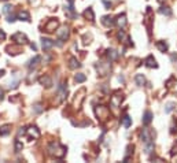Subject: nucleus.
<instances>
[{
	"label": "nucleus",
	"instance_id": "f257e3e1",
	"mask_svg": "<svg viewBox=\"0 0 177 163\" xmlns=\"http://www.w3.org/2000/svg\"><path fill=\"white\" fill-rule=\"evenodd\" d=\"M48 154H50L51 156L62 159V158L66 155V147L61 145L58 141H54V143H51L50 145H48Z\"/></svg>",
	"mask_w": 177,
	"mask_h": 163
},
{
	"label": "nucleus",
	"instance_id": "f03ea898",
	"mask_svg": "<svg viewBox=\"0 0 177 163\" xmlns=\"http://www.w3.org/2000/svg\"><path fill=\"white\" fill-rule=\"evenodd\" d=\"M85 88H81L78 92H76L74 95V99H73V107L76 108V110H80L81 106H83V102L85 100Z\"/></svg>",
	"mask_w": 177,
	"mask_h": 163
},
{
	"label": "nucleus",
	"instance_id": "7ed1b4c3",
	"mask_svg": "<svg viewBox=\"0 0 177 163\" xmlns=\"http://www.w3.org/2000/svg\"><path fill=\"white\" fill-rule=\"evenodd\" d=\"M95 113H96L97 119H100V121H106L107 118H110V110L107 107H104V106H96Z\"/></svg>",
	"mask_w": 177,
	"mask_h": 163
},
{
	"label": "nucleus",
	"instance_id": "20e7f679",
	"mask_svg": "<svg viewBox=\"0 0 177 163\" xmlns=\"http://www.w3.org/2000/svg\"><path fill=\"white\" fill-rule=\"evenodd\" d=\"M58 28H59V21L56 19V18H51V19L45 23L44 30L47 32V33H52V32L56 30Z\"/></svg>",
	"mask_w": 177,
	"mask_h": 163
},
{
	"label": "nucleus",
	"instance_id": "39448f33",
	"mask_svg": "<svg viewBox=\"0 0 177 163\" xmlns=\"http://www.w3.org/2000/svg\"><path fill=\"white\" fill-rule=\"evenodd\" d=\"M11 40L15 43V44H18V45H23V44H28V37L25 36L23 33H21V32H18V33H15V34H12V37H11Z\"/></svg>",
	"mask_w": 177,
	"mask_h": 163
},
{
	"label": "nucleus",
	"instance_id": "423d86ee",
	"mask_svg": "<svg viewBox=\"0 0 177 163\" xmlns=\"http://www.w3.org/2000/svg\"><path fill=\"white\" fill-rule=\"evenodd\" d=\"M124 100V97H122V95H119L118 92H115V93L113 95V96L110 97V106L113 108H118L119 106H121V102Z\"/></svg>",
	"mask_w": 177,
	"mask_h": 163
},
{
	"label": "nucleus",
	"instance_id": "0eeeda50",
	"mask_svg": "<svg viewBox=\"0 0 177 163\" xmlns=\"http://www.w3.org/2000/svg\"><path fill=\"white\" fill-rule=\"evenodd\" d=\"M25 134L29 138H39L40 137V130L36 126H29L28 129H25Z\"/></svg>",
	"mask_w": 177,
	"mask_h": 163
},
{
	"label": "nucleus",
	"instance_id": "6e6552de",
	"mask_svg": "<svg viewBox=\"0 0 177 163\" xmlns=\"http://www.w3.org/2000/svg\"><path fill=\"white\" fill-rule=\"evenodd\" d=\"M56 37H58L59 40H62V41H66V40L69 39V28H67V26H63V28H61L59 30H56Z\"/></svg>",
	"mask_w": 177,
	"mask_h": 163
},
{
	"label": "nucleus",
	"instance_id": "1a4fd4ad",
	"mask_svg": "<svg viewBox=\"0 0 177 163\" xmlns=\"http://www.w3.org/2000/svg\"><path fill=\"white\" fill-rule=\"evenodd\" d=\"M66 93H67V86L65 85V84H61L59 85V89H58V103H61L62 100H65V97H66Z\"/></svg>",
	"mask_w": 177,
	"mask_h": 163
},
{
	"label": "nucleus",
	"instance_id": "9d476101",
	"mask_svg": "<svg viewBox=\"0 0 177 163\" xmlns=\"http://www.w3.org/2000/svg\"><path fill=\"white\" fill-rule=\"evenodd\" d=\"M140 138H141V141H143L144 144L148 143V141H152L151 133H150V130L147 129V127H144V129L141 130V133H140Z\"/></svg>",
	"mask_w": 177,
	"mask_h": 163
},
{
	"label": "nucleus",
	"instance_id": "9b49d317",
	"mask_svg": "<svg viewBox=\"0 0 177 163\" xmlns=\"http://www.w3.org/2000/svg\"><path fill=\"white\" fill-rule=\"evenodd\" d=\"M114 21H115V25L119 26L121 29H124L125 26H126V22H128V21H126V15H125V14L118 15V17H117Z\"/></svg>",
	"mask_w": 177,
	"mask_h": 163
},
{
	"label": "nucleus",
	"instance_id": "f8f14e48",
	"mask_svg": "<svg viewBox=\"0 0 177 163\" xmlns=\"http://www.w3.org/2000/svg\"><path fill=\"white\" fill-rule=\"evenodd\" d=\"M39 82L45 88H51V85H52V80H51L50 75H41L39 78Z\"/></svg>",
	"mask_w": 177,
	"mask_h": 163
},
{
	"label": "nucleus",
	"instance_id": "ddd939ff",
	"mask_svg": "<svg viewBox=\"0 0 177 163\" xmlns=\"http://www.w3.org/2000/svg\"><path fill=\"white\" fill-rule=\"evenodd\" d=\"M41 47L44 51H50L51 48L54 47V41L51 39H45V37H43L41 39Z\"/></svg>",
	"mask_w": 177,
	"mask_h": 163
},
{
	"label": "nucleus",
	"instance_id": "4468645a",
	"mask_svg": "<svg viewBox=\"0 0 177 163\" xmlns=\"http://www.w3.org/2000/svg\"><path fill=\"white\" fill-rule=\"evenodd\" d=\"M40 62H41V56H39V55H36L34 58H32L30 61H29V64H28V67L30 70H33V69H36L37 66L40 64Z\"/></svg>",
	"mask_w": 177,
	"mask_h": 163
},
{
	"label": "nucleus",
	"instance_id": "2eb2a0df",
	"mask_svg": "<svg viewBox=\"0 0 177 163\" xmlns=\"http://www.w3.org/2000/svg\"><path fill=\"white\" fill-rule=\"evenodd\" d=\"M144 63H146L147 67H150V69H157L158 64H157V61L154 59V56L152 55H148L146 58V61H144Z\"/></svg>",
	"mask_w": 177,
	"mask_h": 163
},
{
	"label": "nucleus",
	"instance_id": "dca6fc26",
	"mask_svg": "<svg viewBox=\"0 0 177 163\" xmlns=\"http://www.w3.org/2000/svg\"><path fill=\"white\" fill-rule=\"evenodd\" d=\"M65 12H66V15H67V17H69V18H72V19L77 18V12L74 11V7H73V3H70V6L65 9Z\"/></svg>",
	"mask_w": 177,
	"mask_h": 163
},
{
	"label": "nucleus",
	"instance_id": "f3484780",
	"mask_svg": "<svg viewBox=\"0 0 177 163\" xmlns=\"http://www.w3.org/2000/svg\"><path fill=\"white\" fill-rule=\"evenodd\" d=\"M78 67H81V63L77 61V58H70L69 59V69H72V70H76V69H78Z\"/></svg>",
	"mask_w": 177,
	"mask_h": 163
},
{
	"label": "nucleus",
	"instance_id": "a211bd4d",
	"mask_svg": "<svg viewBox=\"0 0 177 163\" xmlns=\"http://www.w3.org/2000/svg\"><path fill=\"white\" fill-rule=\"evenodd\" d=\"M102 23H103L104 26H107V28H110V26H114V25H115V21H114L111 17H103V18H102Z\"/></svg>",
	"mask_w": 177,
	"mask_h": 163
},
{
	"label": "nucleus",
	"instance_id": "6ab92c4d",
	"mask_svg": "<svg viewBox=\"0 0 177 163\" xmlns=\"http://www.w3.org/2000/svg\"><path fill=\"white\" fill-rule=\"evenodd\" d=\"M11 133V125H3V126H0V136H7Z\"/></svg>",
	"mask_w": 177,
	"mask_h": 163
},
{
	"label": "nucleus",
	"instance_id": "aec40b11",
	"mask_svg": "<svg viewBox=\"0 0 177 163\" xmlns=\"http://www.w3.org/2000/svg\"><path fill=\"white\" fill-rule=\"evenodd\" d=\"M84 18H87V19H89L92 22V21H95V14H94V10L92 9H87L85 11H84Z\"/></svg>",
	"mask_w": 177,
	"mask_h": 163
},
{
	"label": "nucleus",
	"instance_id": "412c9836",
	"mask_svg": "<svg viewBox=\"0 0 177 163\" xmlns=\"http://www.w3.org/2000/svg\"><path fill=\"white\" fill-rule=\"evenodd\" d=\"M118 58V52L115 50H107V59L108 62H113Z\"/></svg>",
	"mask_w": 177,
	"mask_h": 163
},
{
	"label": "nucleus",
	"instance_id": "4be33fe9",
	"mask_svg": "<svg viewBox=\"0 0 177 163\" xmlns=\"http://www.w3.org/2000/svg\"><path fill=\"white\" fill-rule=\"evenodd\" d=\"M152 121V113L151 111H146L143 116V125H150Z\"/></svg>",
	"mask_w": 177,
	"mask_h": 163
},
{
	"label": "nucleus",
	"instance_id": "5701e85b",
	"mask_svg": "<svg viewBox=\"0 0 177 163\" xmlns=\"http://www.w3.org/2000/svg\"><path fill=\"white\" fill-rule=\"evenodd\" d=\"M18 18H19L21 21H26V22H29V21H30V14H29L28 11H19Z\"/></svg>",
	"mask_w": 177,
	"mask_h": 163
},
{
	"label": "nucleus",
	"instance_id": "b1692460",
	"mask_svg": "<svg viewBox=\"0 0 177 163\" xmlns=\"http://www.w3.org/2000/svg\"><path fill=\"white\" fill-rule=\"evenodd\" d=\"M135 81H136V84H137L139 86H143L144 84H146V78H144L143 74H136Z\"/></svg>",
	"mask_w": 177,
	"mask_h": 163
},
{
	"label": "nucleus",
	"instance_id": "393cba45",
	"mask_svg": "<svg viewBox=\"0 0 177 163\" xmlns=\"http://www.w3.org/2000/svg\"><path fill=\"white\" fill-rule=\"evenodd\" d=\"M155 45H157V48L161 51V52H166V51H168V48H169L168 44H166L165 41H157V44H155Z\"/></svg>",
	"mask_w": 177,
	"mask_h": 163
},
{
	"label": "nucleus",
	"instance_id": "a878e982",
	"mask_svg": "<svg viewBox=\"0 0 177 163\" xmlns=\"http://www.w3.org/2000/svg\"><path fill=\"white\" fill-rule=\"evenodd\" d=\"M152 151H154V143H152V141H148V143H146V147H144V152H146L147 155H150Z\"/></svg>",
	"mask_w": 177,
	"mask_h": 163
},
{
	"label": "nucleus",
	"instance_id": "bb28decb",
	"mask_svg": "<svg viewBox=\"0 0 177 163\" xmlns=\"http://www.w3.org/2000/svg\"><path fill=\"white\" fill-rule=\"evenodd\" d=\"M121 122H122V125H124L125 127H129L130 125H132V118L128 116V115H125V116H122V118H121Z\"/></svg>",
	"mask_w": 177,
	"mask_h": 163
},
{
	"label": "nucleus",
	"instance_id": "cd10ccee",
	"mask_svg": "<svg viewBox=\"0 0 177 163\" xmlns=\"http://www.w3.org/2000/svg\"><path fill=\"white\" fill-rule=\"evenodd\" d=\"M159 12H161L162 15H168V17H170V15H172V10L169 9V7H166V6H162V7H161V9H159Z\"/></svg>",
	"mask_w": 177,
	"mask_h": 163
},
{
	"label": "nucleus",
	"instance_id": "c85d7f7f",
	"mask_svg": "<svg viewBox=\"0 0 177 163\" xmlns=\"http://www.w3.org/2000/svg\"><path fill=\"white\" fill-rule=\"evenodd\" d=\"M74 80H76V82L81 84V82H84V81L87 80V77H85V74H83V73H78V74H76Z\"/></svg>",
	"mask_w": 177,
	"mask_h": 163
},
{
	"label": "nucleus",
	"instance_id": "c756f323",
	"mask_svg": "<svg viewBox=\"0 0 177 163\" xmlns=\"http://www.w3.org/2000/svg\"><path fill=\"white\" fill-rule=\"evenodd\" d=\"M174 107H176V103H173V102H170V103H168V104L165 106V113H172V111L174 110Z\"/></svg>",
	"mask_w": 177,
	"mask_h": 163
},
{
	"label": "nucleus",
	"instance_id": "7c9ffc66",
	"mask_svg": "<svg viewBox=\"0 0 177 163\" xmlns=\"http://www.w3.org/2000/svg\"><path fill=\"white\" fill-rule=\"evenodd\" d=\"M14 147H15V152H21V151H22V148H23V144L17 138L15 143H14Z\"/></svg>",
	"mask_w": 177,
	"mask_h": 163
},
{
	"label": "nucleus",
	"instance_id": "2f4dec72",
	"mask_svg": "<svg viewBox=\"0 0 177 163\" xmlns=\"http://www.w3.org/2000/svg\"><path fill=\"white\" fill-rule=\"evenodd\" d=\"M7 51H9L10 55H17V54H19V48H14V47H7Z\"/></svg>",
	"mask_w": 177,
	"mask_h": 163
},
{
	"label": "nucleus",
	"instance_id": "473e14b6",
	"mask_svg": "<svg viewBox=\"0 0 177 163\" xmlns=\"http://www.w3.org/2000/svg\"><path fill=\"white\" fill-rule=\"evenodd\" d=\"M10 11H12V6L11 4H6V6L3 7V12L4 14H9Z\"/></svg>",
	"mask_w": 177,
	"mask_h": 163
},
{
	"label": "nucleus",
	"instance_id": "72a5a7b5",
	"mask_svg": "<svg viewBox=\"0 0 177 163\" xmlns=\"http://www.w3.org/2000/svg\"><path fill=\"white\" fill-rule=\"evenodd\" d=\"M33 110H34V113H37V114H40L43 111V107H41V104H34L33 106Z\"/></svg>",
	"mask_w": 177,
	"mask_h": 163
},
{
	"label": "nucleus",
	"instance_id": "f704fd0d",
	"mask_svg": "<svg viewBox=\"0 0 177 163\" xmlns=\"http://www.w3.org/2000/svg\"><path fill=\"white\" fill-rule=\"evenodd\" d=\"M118 39L121 40V41H124V40H125V33H124V30H119V32H118Z\"/></svg>",
	"mask_w": 177,
	"mask_h": 163
},
{
	"label": "nucleus",
	"instance_id": "c9c22d12",
	"mask_svg": "<svg viewBox=\"0 0 177 163\" xmlns=\"http://www.w3.org/2000/svg\"><path fill=\"white\" fill-rule=\"evenodd\" d=\"M15 19H17L15 15H9V17H7V21H9V22H14Z\"/></svg>",
	"mask_w": 177,
	"mask_h": 163
},
{
	"label": "nucleus",
	"instance_id": "e433bc0d",
	"mask_svg": "<svg viewBox=\"0 0 177 163\" xmlns=\"http://www.w3.org/2000/svg\"><path fill=\"white\" fill-rule=\"evenodd\" d=\"M4 39H6V33H4V32L0 29V41H3Z\"/></svg>",
	"mask_w": 177,
	"mask_h": 163
},
{
	"label": "nucleus",
	"instance_id": "4c0bfd02",
	"mask_svg": "<svg viewBox=\"0 0 177 163\" xmlns=\"http://www.w3.org/2000/svg\"><path fill=\"white\" fill-rule=\"evenodd\" d=\"M170 59H172L173 62H176V61H177V55H176V54H172V55H170Z\"/></svg>",
	"mask_w": 177,
	"mask_h": 163
},
{
	"label": "nucleus",
	"instance_id": "58836bf2",
	"mask_svg": "<svg viewBox=\"0 0 177 163\" xmlns=\"http://www.w3.org/2000/svg\"><path fill=\"white\" fill-rule=\"evenodd\" d=\"M30 48H32V50H33V51H36V50H37L36 44H33V43H32V44H30Z\"/></svg>",
	"mask_w": 177,
	"mask_h": 163
},
{
	"label": "nucleus",
	"instance_id": "ea45409f",
	"mask_svg": "<svg viewBox=\"0 0 177 163\" xmlns=\"http://www.w3.org/2000/svg\"><path fill=\"white\" fill-rule=\"evenodd\" d=\"M103 3H104V6H106V7H111V3H108V2H106V0L103 2Z\"/></svg>",
	"mask_w": 177,
	"mask_h": 163
},
{
	"label": "nucleus",
	"instance_id": "a19ab883",
	"mask_svg": "<svg viewBox=\"0 0 177 163\" xmlns=\"http://www.w3.org/2000/svg\"><path fill=\"white\" fill-rule=\"evenodd\" d=\"M3 96H4V93H3V91L0 89V100H3Z\"/></svg>",
	"mask_w": 177,
	"mask_h": 163
},
{
	"label": "nucleus",
	"instance_id": "79ce46f5",
	"mask_svg": "<svg viewBox=\"0 0 177 163\" xmlns=\"http://www.w3.org/2000/svg\"><path fill=\"white\" fill-rule=\"evenodd\" d=\"M4 75V70H0V77H3Z\"/></svg>",
	"mask_w": 177,
	"mask_h": 163
},
{
	"label": "nucleus",
	"instance_id": "37998d69",
	"mask_svg": "<svg viewBox=\"0 0 177 163\" xmlns=\"http://www.w3.org/2000/svg\"><path fill=\"white\" fill-rule=\"evenodd\" d=\"M67 2H69V3H73V2H74V0H67Z\"/></svg>",
	"mask_w": 177,
	"mask_h": 163
},
{
	"label": "nucleus",
	"instance_id": "c03bdc74",
	"mask_svg": "<svg viewBox=\"0 0 177 163\" xmlns=\"http://www.w3.org/2000/svg\"><path fill=\"white\" fill-rule=\"evenodd\" d=\"M29 2H30V3H33V2H36V0H29Z\"/></svg>",
	"mask_w": 177,
	"mask_h": 163
}]
</instances>
